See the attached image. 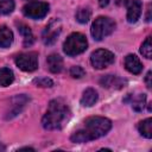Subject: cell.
<instances>
[{"label": "cell", "instance_id": "9", "mask_svg": "<svg viewBox=\"0 0 152 152\" xmlns=\"http://www.w3.org/2000/svg\"><path fill=\"white\" fill-rule=\"evenodd\" d=\"M100 84L108 89H121L127 84V81L115 75H106L100 78Z\"/></svg>", "mask_w": 152, "mask_h": 152}, {"label": "cell", "instance_id": "19", "mask_svg": "<svg viewBox=\"0 0 152 152\" xmlns=\"http://www.w3.org/2000/svg\"><path fill=\"white\" fill-rule=\"evenodd\" d=\"M128 99H131V104L132 108L135 112H141L145 107V102H146V95L145 94H138L137 96H132L131 94L128 95Z\"/></svg>", "mask_w": 152, "mask_h": 152}, {"label": "cell", "instance_id": "11", "mask_svg": "<svg viewBox=\"0 0 152 152\" xmlns=\"http://www.w3.org/2000/svg\"><path fill=\"white\" fill-rule=\"evenodd\" d=\"M141 10L142 4L140 0H131L127 7V21L131 24L137 23L141 15Z\"/></svg>", "mask_w": 152, "mask_h": 152}, {"label": "cell", "instance_id": "4", "mask_svg": "<svg viewBox=\"0 0 152 152\" xmlns=\"http://www.w3.org/2000/svg\"><path fill=\"white\" fill-rule=\"evenodd\" d=\"M115 23L108 17H97L91 25L90 33L95 40H102L104 37L113 33Z\"/></svg>", "mask_w": 152, "mask_h": 152}, {"label": "cell", "instance_id": "28", "mask_svg": "<svg viewBox=\"0 0 152 152\" xmlns=\"http://www.w3.org/2000/svg\"><path fill=\"white\" fill-rule=\"evenodd\" d=\"M146 21H151V6L147 8V15H146Z\"/></svg>", "mask_w": 152, "mask_h": 152}, {"label": "cell", "instance_id": "21", "mask_svg": "<svg viewBox=\"0 0 152 152\" xmlns=\"http://www.w3.org/2000/svg\"><path fill=\"white\" fill-rule=\"evenodd\" d=\"M140 52L144 57H146L147 59L152 58V44H151V37H147L144 43L141 44V48H140Z\"/></svg>", "mask_w": 152, "mask_h": 152}, {"label": "cell", "instance_id": "3", "mask_svg": "<svg viewBox=\"0 0 152 152\" xmlns=\"http://www.w3.org/2000/svg\"><path fill=\"white\" fill-rule=\"evenodd\" d=\"M87 46H88V42H87L86 36L78 32H74L65 39L63 44V51L68 56L74 57V56H77L84 52L87 50Z\"/></svg>", "mask_w": 152, "mask_h": 152}, {"label": "cell", "instance_id": "22", "mask_svg": "<svg viewBox=\"0 0 152 152\" xmlns=\"http://www.w3.org/2000/svg\"><path fill=\"white\" fill-rule=\"evenodd\" d=\"M14 10L13 0H0V14H10Z\"/></svg>", "mask_w": 152, "mask_h": 152}, {"label": "cell", "instance_id": "13", "mask_svg": "<svg viewBox=\"0 0 152 152\" xmlns=\"http://www.w3.org/2000/svg\"><path fill=\"white\" fill-rule=\"evenodd\" d=\"M46 63H48L49 70L51 72H53V74H58L63 69V59L57 53H51L50 56H48Z\"/></svg>", "mask_w": 152, "mask_h": 152}, {"label": "cell", "instance_id": "23", "mask_svg": "<svg viewBox=\"0 0 152 152\" xmlns=\"http://www.w3.org/2000/svg\"><path fill=\"white\" fill-rule=\"evenodd\" d=\"M33 83L37 86V87H43V88H50L53 86V81L51 78H48V77H39V78H34L33 80Z\"/></svg>", "mask_w": 152, "mask_h": 152}, {"label": "cell", "instance_id": "14", "mask_svg": "<svg viewBox=\"0 0 152 152\" xmlns=\"http://www.w3.org/2000/svg\"><path fill=\"white\" fill-rule=\"evenodd\" d=\"M97 97H99V95H97V93H96L95 89L87 88L83 91V95L81 97V104L83 107H91L97 101Z\"/></svg>", "mask_w": 152, "mask_h": 152}, {"label": "cell", "instance_id": "5", "mask_svg": "<svg viewBox=\"0 0 152 152\" xmlns=\"http://www.w3.org/2000/svg\"><path fill=\"white\" fill-rule=\"evenodd\" d=\"M115 61V56L112 51L106 49H97L90 56V63L95 69H104L113 64Z\"/></svg>", "mask_w": 152, "mask_h": 152}, {"label": "cell", "instance_id": "27", "mask_svg": "<svg viewBox=\"0 0 152 152\" xmlns=\"http://www.w3.org/2000/svg\"><path fill=\"white\" fill-rule=\"evenodd\" d=\"M108 2H109V0H99V4L101 7H106L108 5Z\"/></svg>", "mask_w": 152, "mask_h": 152}, {"label": "cell", "instance_id": "25", "mask_svg": "<svg viewBox=\"0 0 152 152\" xmlns=\"http://www.w3.org/2000/svg\"><path fill=\"white\" fill-rule=\"evenodd\" d=\"M152 75V72L151 71H148L147 74H146V77H145V82H146V87L148 88V89H151V86H152V83H151V76Z\"/></svg>", "mask_w": 152, "mask_h": 152}, {"label": "cell", "instance_id": "8", "mask_svg": "<svg viewBox=\"0 0 152 152\" xmlns=\"http://www.w3.org/2000/svg\"><path fill=\"white\" fill-rule=\"evenodd\" d=\"M61 33V24L59 20L53 19L52 21H50V24L45 27L44 32H43V42L45 45H52L57 37Z\"/></svg>", "mask_w": 152, "mask_h": 152}, {"label": "cell", "instance_id": "16", "mask_svg": "<svg viewBox=\"0 0 152 152\" xmlns=\"http://www.w3.org/2000/svg\"><path fill=\"white\" fill-rule=\"evenodd\" d=\"M138 131L142 137L151 139L152 138V119L147 118V119L140 121L138 124Z\"/></svg>", "mask_w": 152, "mask_h": 152}, {"label": "cell", "instance_id": "1", "mask_svg": "<svg viewBox=\"0 0 152 152\" xmlns=\"http://www.w3.org/2000/svg\"><path fill=\"white\" fill-rule=\"evenodd\" d=\"M84 126L78 131L74 132L70 137L72 142H87L90 140H95L104 134L112 128V122L109 119L103 116H90L86 119L83 122Z\"/></svg>", "mask_w": 152, "mask_h": 152}, {"label": "cell", "instance_id": "12", "mask_svg": "<svg viewBox=\"0 0 152 152\" xmlns=\"http://www.w3.org/2000/svg\"><path fill=\"white\" fill-rule=\"evenodd\" d=\"M125 68L134 75H138L142 71V64L135 55H127L125 58Z\"/></svg>", "mask_w": 152, "mask_h": 152}, {"label": "cell", "instance_id": "18", "mask_svg": "<svg viewBox=\"0 0 152 152\" xmlns=\"http://www.w3.org/2000/svg\"><path fill=\"white\" fill-rule=\"evenodd\" d=\"M14 81V74L8 68L0 69V87H7Z\"/></svg>", "mask_w": 152, "mask_h": 152}, {"label": "cell", "instance_id": "26", "mask_svg": "<svg viewBox=\"0 0 152 152\" xmlns=\"http://www.w3.org/2000/svg\"><path fill=\"white\" fill-rule=\"evenodd\" d=\"M129 1L131 0H115V4L118 6H126V5L129 4Z\"/></svg>", "mask_w": 152, "mask_h": 152}, {"label": "cell", "instance_id": "15", "mask_svg": "<svg viewBox=\"0 0 152 152\" xmlns=\"http://www.w3.org/2000/svg\"><path fill=\"white\" fill-rule=\"evenodd\" d=\"M13 43V32L5 25L0 26V48H8Z\"/></svg>", "mask_w": 152, "mask_h": 152}, {"label": "cell", "instance_id": "6", "mask_svg": "<svg viewBox=\"0 0 152 152\" xmlns=\"http://www.w3.org/2000/svg\"><path fill=\"white\" fill-rule=\"evenodd\" d=\"M49 12V5L43 1H30L23 7L25 17L31 19H42Z\"/></svg>", "mask_w": 152, "mask_h": 152}, {"label": "cell", "instance_id": "20", "mask_svg": "<svg viewBox=\"0 0 152 152\" xmlns=\"http://www.w3.org/2000/svg\"><path fill=\"white\" fill-rule=\"evenodd\" d=\"M90 15H91V11L89 7H80L75 14V18L78 23L81 24H86L89 21L90 19Z\"/></svg>", "mask_w": 152, "mask_h": 152}, {"label": "cell", "instance_id": "17", "mask_svg": "<svg viewBox=\"0 0 152 152\" xmlns=\"http://www.w3.org/2000/svg\"><path fill=\"white\" fill-rule=\"evenodd\" d=\"M18 30H19L20 34H21L23 38H24V46H30V45H32V43L34 42V37H33V34H32L31 28H30L27 25H25V24H19Z\"/></svg>", "mask_w": 152, "mask_h": 152}, {"label": "cell", "instance_id": "10", "mask_svg": "<svg viewBox=\"0 0 152 152\" xmlns=\"http://www.w3.org/2000/svg\"><path fill=\"white\" fill-rule=\"evenodd\" d=\"M27 101H28V97L25 96L24 94H21V95H17L15 97H13L12 101H11V102H12V106H11L10 110L7 112L6 119H11V118L18 115V114L21 112V109L24 108V106L27 103Z\"/></svg>", "mask_w": 152, "mask_h": 152}, {"label": "cell", "instance_id": "24", "mask_svg": "<svg viewBox=\"0 0 152 152\" xmlns=\"http://www.w3.org/2000/svg\"><path fill=\"white\" fill-rule=\"evenodd\" d=\"M84 74H86V71L80 65H74L70 68V76L74 78H81L84 76Z\"/></svg>", "mask_w": 152, "mask_h": 152}, {"label": "cell", "instance_id": "7", "mask_svg": "<svg viewBox=\"0 0 152 152\" xmlns=\"http://www.w3.org/2000/svg\"><path fill=\"white\" fill-rule=\"evenodd\" d=\"M15 64L23 71H34L38 68V55L36 52H25L15 57Z\"/></svg>", "mask_w": 152, "mask_h": 152}, {"label": "cell", "instance_id": "2", "mask_svg": "<svg viewBox=\"0 0 152 152\" xmlns=\"http://www.w3.org/2000/svg\"><path fill=\"white\" fill-rule=\"evenodd\" d=\"M70 118V110L62 100H52L49 108L42 119V125L45 129H59Z\"/></svg>", "mask_w": 152, "mask_h": 152}]
</instances>
